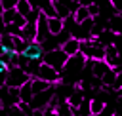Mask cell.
<instances>
[{
	"label": "cell",
	"mask_w": 122,
	"mask_h": 116,
	"mask_svg": "<svg viewBox=\"0 0 122 116\" xmlns=\"http://www.w3.org/2000/svg\"><path fill=\"white\" fill-rule=\"evenodd\" d=\"M42 63L48 65V67H51L53 70L61 72V68H63L65 63H67V55H65L61 49H51V51H46V53L42 55Z\"/></svg>",
	"instance_id": "1"
},
{
	"label": "cell",
	"mask_w": 122,
	"mask_h": 116,
	"mask_svg": "<svg viewBox=\"0 0 122 116\" xmlns=\"http://www.w3.org/2000/svg\"><path fill=\"white\" fill-rule=\"evenodd\" d=\"M30 80V76H27L25 74V70H21V68H17V67H11V68H8V72H6V87H21L23 84H27Z\"/></svg>",
	"instance_id": "2"
},
{
	"label": "cell",
	"mask_w": 122,
	"mask_h": 116,
	"mask_svg": "<svg viewBox=\"0 0 122 116\" xmlns=\"http://www.w3.org/2000/svg\"><path fill=\"white\" fill-rule=\"evenodd\" d=\"M53 93H55V86H50L46 91H40V93L32 95V99H30L29 106H30L32 110H44V108L50 105V101H51Z\"/></svg>",
	"instance_id": "3"
},
{
	"label": "cell",
	"mask_w": 122,
	"mask_h": 116,
	"mask_svg": "<svg viewBox=\"0 0 122 116\" xmlns=\"http://www.w3.org/2000/svg\"><path fill=\"white\" fill-rule=\"evenodd\" d=\"M17 103H19V89L2 86L0 87V106L2 108H10V106H15Z\"/></svg>",
	"instance_id": "4"
},
{
	"label": "cell",
	"mask_w": 122,
	"mask_h": 116,
	"mask_svg": "<svg viewBox=\"0 0 122 116\" xmlns=\"http://www.w3.org/2000/svg\"><path fill=\"white\" fill-rule=\"evenodd\" d=\"M36 78H38V80H42V82H46V84H50V86H57V84L61 82L59 72H57V70H53L51 67L44 65V63H40L38 72H36Z\"/></svg>",
	"instance_id": "5"
},
{
	"label": "cell",
	"mask_w": 122,
	"mask_h": 116,
	"mask_svg": "<svg viewBox=\"0 0 122 116\" xmlns=\"http://www.w3.org/2000/svg\"><path fill=\"white\" fill-rule=\"evenodd\" d=\"M27 61H42V55H44V49H42V46L38 44V42H30L27 48H25V51L21 53Z\"/></svg>",
	"instance_id": "6"
},
{
	"label": "cell",
	"mask_w": 122,
	"mask_h": 116,
	"mask_svg": "<svg viewBox=\"0 0 122 116\" xmlns=\"http://www.w3.org/2000/svg\"><path fill=\"white\" fill-rule=\"evenodd\" d=\"M67 57H72V55H76V53H80V42L78 40H74V38H69L67 42H63L61 44V48H59Z\"/></svg>",
	"instance_id": "7"
},
{
	"label": "cell",
	"mask_w": 122,
	"mask_h": 116,
	"mask_svg": "<svg viewBox=\"0 0 122 116\" xmlns=\"http://www.w3.org/2000/svg\"><path fill=\"white\" fill-rule=\"evenodd\" d=\"M84 99H86L84 91H82V89H80L78 86H74V89L71 91V95H69V97H67L65 101H67V105H69V106H71V108L74 110V108H76V106H78V105H80V103H82Z\"/></svg>",
	"instance_id": "8"
},
{
	"label": "cell",
	"mask_w": 122,
	"mask_h": 116,
	"mask_svg": "<svg viewBox=\"0 0 122 116\" xmlns=\"http://www.w3.org/2000/svg\"><path fill=\"white\" fill-rule=\"evenodd\" d=\"M50 2H51V8H53V11H55V17H57V19L65 21L67 17H71V13H69V10H67V6H65L63 2H59V0H50Z\"/></svg>",
	"instance_id": "9"
},
{
	"label": "cell",
	"mask_w": 122,
	"mask_h": 116,
	"mask_svg": "<svg viewBox=\"0 0 122 116\" xmlns=\"http://www.w3.org/2000/svg\"><path fill=\"white\" fill-rule=\"evenodd\" d=\"M107 30H111L112 34H118L122 32V15H112L107 19Z\"/></svg>",
	"instance_id": "10"
},
{
	"label": "cell",
	"mask_w": 122,
	"mask_h": 116,
	"mask_svg": "<svg viewBox=\"0 0 122 116\" xmlns=\"http://www.w3.org/2000/svg\"><path fill=\"white\" fill-rule=\"evenodd\" d=\"M48 32H50V36H57V34H61V32H63V21L57 19V17L48 19Z\"/></svg>",
	"instance_id": "11"
},
{
	"label": "cell",
	"mask_w": 122,
	"mask_h": 116,
	"mask_svg": "<svg viewBox=\"0 0 122 116\" xmlns=\"http://www.w3.org/2000/svg\"><path fill=\"white\" fill-rule=\"evenodd\" d=\"M30 10H32L30 0H17L15 2V13H19L21 17H27L30 13Z\"/></svg>",
	"instance_id": "12"
},
{
	"label": "cell",
	"mask_w": 122,
	"mask_h": 116,
	"mask_svg": "<svg viewBox=\"0 0 122 116\" xmlns=\"http://www.w3.org/2000/svg\"><path fill=\"white\" fill-rule=\"evenodd\" d=\"M30 99H32V89H30V80L27 82V84H23L21 87H19V103H30Z\"/></svg>",
	"instance_id": "13"
},
{
	"label": "cell",
	"mask_w": 122,
	"mask_h": 116,
	"mask_svg": "<svg viewBox=\"0 0 122 116\" xmlns=\"http://www.w3.org/2000/svg\"><path fill=\"white\" fill-rule=\"evenodd\" d=\"M72 116H90V99L88 97L72 110Z\"/></svg>",
	"instance_id": "14"
},
{
	"label": "cell",
	"mask_w": 122,
	"mask_h": 116,
	"mask_svg": "<svg viewBox=\"0 0 122 116\" xmlns=\"http://www.w3.org/2000/svg\"><path fill=\"white\" fill-rule=\"evenodd\" d=\"M48 87H50V84H46V82H42V80H38V78H30L32 95H36V93H40V91H46Z\"/></svg>",
	"instance_id": "15"
},
{
	"label": "cell",
	"mask_w": 122,
	"mask_h": 116,
	"mask_svg": "<svg viewBox=\"0 0 122 116\" xmlns=\"http://www.w3.org/2000/svg\"><path fill=\"white\" fill-rule=\"evenodd\" d=\"M55 116H72V108L67 105V101H61L55 106Z\"/></svg>",
	"instance_id": "16"
},
{
	"label": "cell",
	"mask_w": 122,
	"mask_h": 116,
	"mask_svg": "<svg viewBox=\"0 0 122 116\" xmlns=\"http://www.w3.org/2000/svg\"><path fill=\"white\" fill-rule=\"evenodd\" d=\"M103 103L97 101V99H90V116H99L101 110H103Z\"/></svg>",
	"instance_id": "17"
},
{
	"label": "cell",
	"mask_w": 122,
	"mask_h": 116,
	"mask_svg": "<svg viewBox=\"0 0 122 116\" xmlns=\"http://www.w3.org/2000/svg\"><path fill=\"white\" fill-rule=\"evenodd\" d=\"M13 17H15V10L2 11V15H0V19H2V23H4V25H10V23L13 21Z\"/></svg>",
	"instance_id": "18"
},
{
	"label": "cell",
	"mask_w": 122,
	"mask_h": 116,
	"mask_svg": "<svg viewBox=\"0 0 122 116\" xmlns=\"http://www.w3.org/2000/svg\"><path fill=\"white\" fill-rule=\"evenodd\" d=\"M15 2H17V0H0V8H2V11L15 10Z\"/></svg>",
	"instance_id": "19"
},
{
	"label": "cell",
	"mask_w": 122,
	"mask_h": 116,
	"mask_svg": "<svg viewBox=\"0 0 122 116\" xmlns=\"http://www.w3.org/2000/svg\"><path fill=\"white\" fill-rule=\"evenodd\" d=\"M17 108H19L25 116H30V114H32V108H30L27 103H17Z\"/></svg>",
	"instance_id": "20"
},
{
	"label": "cell",
	"mask_w": 122,
	"mask_h": 116,
	"mask_svg": "<svg viewBox=\"0 0 122 116\" xmlns=\"http://www.w3.org/2000/svg\"><path fill=\"white\" fill-rule=\"evenodd\" d=\"M6 112H8V116H25L19 108H17V105L15 106H10V108H6Z\"/></svg>",
	"instance_id": "21"
},
{
	"label": "cell",
	"mask_w": 122,
	"mask_h": 116,
	"mask_svg": "<svg viewBox=\"0 0 122 116\" xmlns=\"http://www.w3.org/2000/svg\"><path fill=\"white\" fill-rule=\"evenodd\" d=\"M6 72H8V70H6ZM6 72H0V87L6 86Z\"/></svg>",
	"instance_id": "22"
},
{
	"label": "cell",
	"mask_w": 122,
	"mask_h": 116,
	"mask_svg": "<svg viewBox=\"0 0 122 116\" xmlns=\"http://www.w3.org/2000/svg\"><path fill=\"white\" fill-rule=\"evenodd\" d=\"M30 116H44V112H42V110H32Z\"/></svg>",
	"instance_id": "23"
},
{
	"label": "cell",
	"mask_w": 122,
	"mask_h": 116,
	"mask_svg": "<svg viewBox=\"0 0 122 116\" xmlns=\"http://www.w3.org/2000/svg\"><path fill=\"white\" fill-rule=\"evenodd\" d=\"M6 70H8V68H6V65L0 61V72H6Z\"/></svg>",
	"instance_id": "24"
},
{
	"label": "cell",
	"mask_w": 122,
	"mask_h": 116,
	"mask_svg": "<svg viewBox=\"0 0 122 116\" xmlns=\"http://www.w3.org/2000/svg\"><path fill=\"white\" fill-rule=\"evenodd\" d=\"M0 116H8V112H6V108H2V110H0Z\"/></svg>",
	"instance_id": "25"
},
{
	"label": "cell",
	"mask_w": 122,
	"mask_h": 116,
	"mask_svg": "<svg viewBox=\"0 0 122 116\" xmlns=\"http://www.w3.org/2000/svg\"><path fill=\"white\" fill-rule=\"evenodd\" d=\"M0 15H2V8H0Z\"/></svg>",
	"instance_id": "26"
},
{
	"label": "cell",
	"mask_w": 122,
	"mask_h": 116,
	"mask_svg": "<svg viewBox=\"0 0 122 116\" xmlns=\"http://www.w3.org/2000/svg\"><path fill=\"white\" fill-rule=\"evenodd\" d=\"M0 110H2V106H0Z\"/></svg>",
	"instance_id": "27"
},
{
	"label": "cell",
	"mask_w": 122,
	"mask_h": 116,
	"mask_svg": "<svg viewBox=\"0 0 122 116\" xmlns=\"http://www.w3.org/2000/svg\"><path fill=\"white\" fill-rule=\"evenodd\" d=\"M114 116H118V114H114Z\"/></svg>",
	"instance_id": "28"
}]
</instances>
